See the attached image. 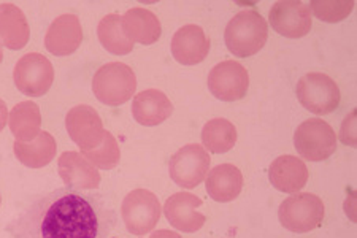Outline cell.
<instances>
[{
    "label": "cell",
    "mask_w": 357,
    "mask_h": 238,
    "mask_svg": "<svg viewBox=\"0 0 357 238\" xmlns=\"http://www.w3.org/2000/svg\"><path fill=\"white\" fill-rule=\"evenodd\" d=\"M83 42V29L78 16L62 15L56 18L45 36V48L54 56H70Z\"/></svg>",
    "instance_id": "5bb4252c"
},
{
    "label": "cell",
    "mask_w": 357,
    "mask_h": 238,
    "mask_svg": "<svg viewBox=\"0 0 357 238\" xmlns=\"http://www.w3.org/2000/svg\"><path fill=\"white\" fill-rule=\"evenodd\" d=\"M151 238H181V237L174 230H156L153 232Z\"/></svg>",
    "instance_id": "f546056e"
},
{
    "label": "cell",
    "mask_w": 357,
    "mask_h": 238,
    "mask_svg": "<svg viewBox=\"0 0 357 238\" xmlns=\"http://www.w3.org/2000/svg\"><path fill=\"white\" fill-rule=\"evenodd\" d=\"M294 144L303 159L319 162L329 159L337 149V135L326 121L312 118L297 127Z\"/></svg>",
    "instance_id": "8992f818"
},
{
    "label": "cell",
    "mask_w": 357,
    "mask_h": 238,
    "mask_svg": "<svg viewBox=\"0 0 357 238\" xmlns=\"http://www.w3.org/2000/svg\"><path fill=\"white\" fill-rule=\"evenodd\" d=\"M59 175L70 189L89 191L99 188L100 173L82 153L66 151L59 158Z\"/></svg>",
    "instance_id": "2e32d148"
},
{
    "label": "cell",
    "mask_w": 357,
    "mask_h": 238,
    "mask_svg": "<svg viewBox=\"0 0 357 238\" xmlns=\"http://www.w3.org/2000/svg\"><path fill=\"white\" fill-rule=\"evenodd\" d=\"M356 123H357V110H353L347 118H344L342 129H340V140L347 147H356L357 144V132H356Z\"/></svg>",
    "instance_id": "83f0119b"
},
{
    "label": "cell",
    "mask_w": 357,
    "mask_h": 238,
    "mask_svg": "<svg viewBox=\"0 0 357 238\" xmlns=\"http://www.w3.org/2000/svg\"><path fill=\"white\" fill-rule=\"evenodd\" d=\"M268 22L275 32L286 38H302L312 31V11L298 0H284L273 3Z\"/></svg>",
    "instance_id": "8fae6325"
},
{
    "label": "cell",
    "mask_w": 357,
    "mask_h": 238,
    "mask_svg": "<svg viewBox=\"0 0 357 238\" xmlns=\"http://www.w3.org/2000/svg\"><path fill=\"white\" fill-rule=\"evenodd\" d=\"M3 59V48H2V42H0V62Z\"/></svg>",
    "instance_id": "4dcf8cb0"
},
{
    "label": "cell",
    "mask_w": 357,
    "mask_h": 238,
    "mask_svg": "<svg viewBox=\"0 0 357 238\" xmlns=\"http://www.w3.org/2000/svg\"><path fill=\"white\" fill-rule=\"evenodd\" d=\"M268 179L275 189L286 194H297L308 181V168L296 156H280L268 168Z\"/></svg>",
    "instance_id": "e0dca14e"
},
{
    "label": "cell",
    "mask_w": 357,
    "mask_h": 238,
    "mask_svg": "<svg viewBox=\"0 0 357 238\" xmlns=\"http://www.w3.org/2000/svg\"><path fill=\"white\" fill-rule=\"evenodd\" d=\"M0 203H2V195H0Z\"/></svg>",
    "instance_id": "1f68e13d"
},
{
    "label": "cell",
    "mask_w": 357,
    "mask_h": 238,
    "mask_svg": "<svg viewBox=\"0 0 357 238\" xmlns=\"http://www.w3.org/2000/svg\"><path fill=\"white\" fill-rule=\"evenodd\" d=\"M202 142L205 149L215 154H224L237 143V129L229 119H211L202 129Z\"/></svg>",
    "instance_id": "cb8c5ba5"
},
{
    "label": "cell",
    "mask_w": 357,
    "mask_h": 238,
    "mask_svg": "<svg viewBox=\"0 0 357 238\" xmlns=\"http://www.w3.org/2000/svg\"><path fill=\"white\" fill-rule=\"evenodd\" d=\"M15 156L22 165L29 168H42L50 164L56 156V140L50 132L42 131L32 142H15Z\"/></svg>",
    "instance_id": "7402d4cb"
},
{
    "label": "cell",
    "mask_w": 357,
    "mask_h": 238,
    "mask_svg": "<svg viewBox=\"0 0 357 238\" xmlns=\"http://www.w3.org/2000/svg\"><path fill=\"white\" fill-rule=\"evenodd\" d=\"M123 20V31L132 43L153 45L156 43L162 34V26L158 16L151 10L135 7L126 11L121 16Z\"/></svg>",
    "instance_id": "d6986e66"
},
{
    "label": "cell",
    "mask_w": 357,
    "mask_h": 238,
    "mask_svg": "<svg viewBox=\"0 0 357 238\" xmlns=\"http://www.w3.org/2000/svg\"><path fill=\"white\" fill-rule=\"evenodd\" d=\"M10 131L16 137V142L29 143L36 138L42 127V114L36 102L26 101L15 105L8 114Z\"/></svg>",
    "instance_id": "603a6c76"
},
{
    "label": "cell",
    "mask_w": 357,
    "mask_h": 238,
    "mask_svg": "<svg viewBox=\"0 0 357 238\" xmlns=\"http://www.w3.org/2000/svg\"><path fill=\"white\" fill-rule=\"evenodd\" d=\"M82 154L88 159L97 170H112L116 167L121 161V151L116 138L113 137L112 132L105 131L103 133V140L99 147L94 149L82 151Z\"/></svg>",
    "instance_id": "484cf974"
},
{
    "label": "cell",
    "mask_w": 357,
    "mask_h": 238,
    "mask_svg": "<svg viewBox=\"0 0 357 238\" xmlns=\"http://www.w3.org/2000/svg\"><path fill=\"white\" fill-rule=\"evenodd\" d=\"M297 98L314 114H329L340 105V89L329 75L312 72L298 80Z\"/></svg>",
    "instance_id": "52a82bcc"
},
{
    "label": "cell",
    "mask_w": 357,
    "mask_h": 238,
    "mask_svg": "<svg viewBox=\"0 0 357 238\" xmlns=\"http://www.w3.org/2000/svg\"><path fill=\"white\" fill-rule=\"evenodd\" d=\"M243 175L232 164L216 165L206 173V193L213 200L226 203L237 199L243 189Z\"/></svg>",
    "instance_id": "ffe728a7"
},
{
    "label": "cell",
    "mask_w": 357,
    "mask_h": 238,
    "mask_svg": "<svg viewBox=\"0 0 357 238\" xmlns=\"http://www.w3.org/2000/svg\"><path fill=\"white\" fill-rule=\"evenodd\" d=\"M137 77L128 64L110 62L102 66L92 78V91L97 101L110 107L123 105L134 97Z\"/></svg>",
    "instance_id": "3957f363"
},
{
    "label": "cell",
    "mask_w": 357,
    "mask_h": 238,
    "mask_svg": "<svg viewBox=\"0 0 357 238\" xmlns=\"http://www.w3.org/2000/svg\"><path fill=\"white\" fill-rule=\"evenodd\" d=\"M211 94L222 102L243 98L250 88V75L237 61H224L211 68L208 75Z\"/></svg>",
    "instance_id": "30bf717a"
},
{
    "label": "cell",
    "mask_w": 357,
    "mask_h": 238,
    "mask_svg": "<svg viewBox=\"0 0 357 238\" xmlns=\"http://www.w3.org/2000/svg\"><path fill=\"white\" fill-rule=\"evenodd\" d=\"M278 219L284 229L294 234H307L318 229L324 219V203L318 195L292 194L280 205Z\"/></svg>",
    "instance_id": "277c9868"
},
{
    "label": "cell",
    "mask_w": 357,
    "mask_h": 238,
    "mask_svg": "<svg viewBox=\"0 0 357 238\" xmlns=\"http://www.w3.org/2000/svg\"><path fill=\"white\" fill-rule=\"evenodd\" d=\"M310 11L324 22H340L348 18L354 8L353 0H313Z\"/></svg>",
    "instance_id": "4316f807"
},
{
    "label": "cell",
    "mask_w": 357,
    "mask_h": 238,
    "mask_svg": "<svg viewBox=\"0 0 357 238\" xmlns=\"http://www.w3.org/2000/svg\"><path fill=\"white\" fill-rule=\"evenodd\" d=\"M66 129L82 151L99 147L105 133L99 113L89 105L73 107L66 116Z\"/></svg>",
    "instance_id": "7c38bea8"
},
{
    "label": "cell",
    "mask_w": 357,
    "mask_h": 238,
    "mask_svg": "<svg viewBox=\"0 0 357 238\" xmlns=\"http://www.w3.org/2000/svg\"><path fill=\"white\" fill-rule=\"evenodd\" d=\"M202 203L204 202L191 193H176L165 200V218L175 229L192 234L200 230L206 223L205 214L197 211Z\"/></svg>",
    "instance_id": "4fadbf2b"
},
{
    "label": "cell",
    "mask_w": 357,
    "mask_h": 238,
    "mask_svg": "<svg viewBox=\"0 0 357 238\" xmlns=\"http://www.w3.org/2000/svg\"><path fill=\"white\" fill-rule=\"evenodd\" d=\"M97 36L103 48L114 56H126L134 50V43L126 37L123 31V20L119 15H107L99 22Z\"/></svg>",
    "instance_id": "d4e9b609"
},
{
    "label": "cell",
    "mask_w": 357,
    "mask_h": 238,
    "mask_svg": "<svg viewBox=\"0 0 357 238\" xmlns=\"http://www.w3.org/2000/svg\"><path fill=\"white\" fill-rule=\"evenodd\" d=\"M13 78L16 88L24 96L42 97L53 86V64L43 54L29 53L22 56L16 64Z\"/></svg>",
    "instance_id": "9c48e42d"
},
{
    "label": "cell",
    "mask_w": 357,
    "mask_h": 238,
    "mask_svg": "<svg viewBox=\"0 0 357 238\" xmlns=\"http://www.w3.org/2000/svg\"><path fill=\"white\" fill-rule=\"evenodd\" d=\"M8 108L5 105V102L0 98V132L3 131V127L8 123Z\"/></svg>",
    "instance_id": "f1b7e54d"
},
{
    "label": "cell",
    "mask_w": 357,
    "mask_h": 238,
    "mask_svg": "<svg viewBox=\"0 0 357 238\" xmlns=\"http://www.w3.org/2000/svg\"><path fill=\"white\" fill-rule=\"evenodd\" d=\"M208 51L210 38L200 26H183L172 38V54L183 66H197L208 56Z\"/></svg>",
    "instance_id": "9a60e30c"
},
{
    "label": "cell",
    "mask_w": 357,
    "mask_h": 238,
    "mask_svg": "<svg viewBox=\"0 0 357 238\" xmlns=\"http://www.w3.org/2000/svg\"><path fill=\"white\" fill-rule=\"evenodd\" d=\"M160 202L156 194L148 189H135L126 195L121 205V214H123L126 229L134 235H146L156 228L159 223Z\"/></svg>",
    "instance_id": "5b68a950"
},
{
    "label": "cell",
    "mask_w": 357,
    "mask_h": 238,
    "mask_svg": "<svg viewBox=\"0 0 357 238\" xmlns=\"http://www.w3.org/2000/svg\"><path fill=\"white\" fill-rule=\"evenodd\" d=\"M118 221L102 194L62 188L29 200L8 232L13 238H112Z\"/></svg>",
    "instance_id": "6da1fadb"
},
{
    "label": "cell",
    "mask_w": 357,
    "mask_h": 238,
    "mask_svg": "<svg viewBox=\"0 0 357 238\" xmlns=\"http://www.w3.org/2000/svg\"><path fill=\"white\" fill-rule=\"evenodd\" d=\"M174 113L170 98L159 89H146L132 101V114L138 124L153 127L162 124Z\"/></svg>",
    "instance_id": "ac0fdd59"
},
{
    "label": "cell",
    "mask_w": 357,
    "mask_h": 238,
    "mask_svg": "<svg viewBox=\"0 0 357 238\" xmlns=\"http://www.w3.org/2000/svg\"><path fill=\"white\" fill-rule=\"evenodd\" d=\"M211 164L210 154L197 143L178 149L169 162L170 178L184 189H192L204 181Z\"/></svg>",
    "instance_id": "ba28073f"
},
{
    "label": "cell",
    "mask_w": 357,
    "mask_h": 238,
    "mask_svg": "<svg viewBox=\"0 0 357 238\" xmlns=\"http://www.w3.org/2000/svg\"><path fill=\"white\" fill-rule=\"evenodd\" d=\"M224 38L234 56L251 57L266 46L268 24L259 11L241 10L229 21Z\"/></svg>",
    "instance_id": "7a4b0ae2"
},
{
    "label": "cell",
    "mask_w": 357,
    "mask_h": 238,
    "mask_svg": "<svg viewBox=\"0 0 357 238\" xmlns=\"http://www.w3.org/2000/svg\"><path fill=\"white\" fill-rule=\"evenodd\" d=\"M31 38V27L20 7L0 3V40L8 50H22Z\"/></svg>",
    "instance_id": "44dd1931"
}]
</instances>
